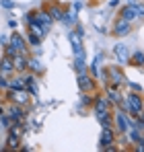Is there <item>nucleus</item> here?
I'll return each instance as SVG.
<instances>
[{"label":"nucleus","mask_w":144,"mask_h":152,"mask_svg":"<svg viewBox=\"0 0 144 152\" xmlns=\"http://www.w3.org/2000/svg\"><path fill=\"white\" fill-rule=\"evenodd\" d=\"M126 103H128V107H130V111H128V115H134V117H138V115H142L144 113V101L142 97L134 91V93H128V97H126Z\"/></svg>","instance_id":"f257e3e1"},{"label":"nucleus","mask_w":144,"mask_h":152,"mask_svg":"<svg viewBox=\"0 0 144 152\" xmlns=\"http://www.w3.org/2000/svg\"><path fill=\"white\" fill-rule=\"evenodd\" d=\"M29 99H31V95L27 93V88H19V91H10V88H6V101L27 107V105H29Z\"/></svg>","instance_id":"f03ea898"},{"label":"nucleus","mask_w":144,"mask_h":152,"mask_svg":"<svg viewBox=\"0 0 144 152\" xmlns=\"http://www.w3.org/2000/svg\"><path fill=\"white\" fill-rule=\"evenodd\" d=\"M111 103L107 101V97H95V103H93V111H95V117L99 119L101 115H105V113H109L111 111Z\"/></svg>","instance_id":"7ed1b4c3"},{"label":"nucleus","mask_w":144,"mask_h":152,"mask_svg":"<svg viewBox=\"0 0 144 152\" xmlns=\"http://www.w3.org/2000/svg\"><path fill=\"white\" fill-rule=\"evenodd\" d=\"M8 115H10L12 124H25L27 111H25V107H23V105H17V103H12V105L8 107Z\"/></svg>","instance_id":"20e7f679"},{"label":"nucleus","mask_w":144,"mask_h":152,"mask_svg":"<svg viewBox=\"0 0 144 152\" xmlns=\"http://www.w3.org/2000/svg\"><path fill=\"white\" fill-rule=\"evenodd\" d=\"M76 84H78L80 93H91L95 88V80L87 74V72H80V74L76 76Z\"/></svg>","instance_id":"39448f33"},{"label":"nucleus","mask_w":144,"mask_h":152,"mask_svg":"<svg viewBox=\"0 0 144 152\" xmlns=\"http://www.w3.org/2000/svg\"><path fill=\"white\" fill-rule=\"evenodd\" d=\"M105 74L111 76V78H109V80H111V84H109L111 88H118L120 84H123V82H126V76H123V72H121L120 68H115V66H109V68L105 70Z\"/></svg>","instance_id":"423d86ee"},{"label":"nucleus","mask_w":144,"mask_h":152,"mask_svg":"<svg viewBox=\"0 0 144 152\" xmlns=\"http://www.w3.org/2000/svg\"><path fill=\"white\" fill-rule=\"evenodd\" d=\"M8 43H10V45H15L19 53H27V48H29V45H27V39H25L21 33L12 31V33H10V39H8Z\"/></svg>","instance_id":"0eeeda50"},{"label":"nucleus","mask_w":144,"mask_h":152,"mask_svg":"<svg viewBox=\"0 0 144 152\" xmlns=\"http://www.w3.org/2000/svg\"><path fill=\"white\" fill-rule=\"evenodd\" d=\"M115 127L120 129L121 134H126V132L132 127V121H130V117H128L126 111H118V113H115Z\"/></svg>","instance_id":"6e6552de"},{"label":"nucleus","mask_w":144,"mask_h":152,"mask_svg":"<svg viewBox=\"0 0 144 152\" xmlns=\"http://www.w3.org/2000/svg\"><path fill=\"white\" fill-rule=\"evenodd\" d=\"M113 53H115V58H118V62L120 64H128L130 62V50H128V45H123V43H118V45H113Z\"/></svg>","instance_id":"1a4fd4ad"},{"label":"nucleus","mask_w":144,"mask_h":152,"mask_svg":"<svg viewBox=\"0 0 144 152\" xmlns=\"http://www.w3.org/2000/svg\"><path fill=\"white\" fill-rule=\"evenodd\" d=\"M120 19L128 21V23H134V21L138 19V15H136V8H134V2H130V4H126V6H121Z\"/></svg>","instance_id":"9d476101"},{"label":"nucleus","mask_w":144,"mask_h":152,"mask_svg":"<svg viewBox=\"0 0 144 152\" xmlns=\"http://www.w3.org/2000/svg\"><path fill=\"white\" fill-rule=\"evenodd\" d=\"M130 31H132V23H128V21H123V19H118V21H115V25H113V33H115L118 37H126V35H130Z\"/></svg>","instance_id":"9b49d317"},{"label":"nucleus","mask_w":144,"mask_h":152,"mask_svg":"<svg viewBox=\"0 0 144 152\" xmlns=\"http://www.w3.org/2000/svg\"><path fill=\"white\" fill-rule=\"evenodd\" d=\"M46 10H48V15L51 17V21H54V23H56V21H60V23H62V19H64V12H66V10H64V8H62L58 2H51V4H49Z\"/></svg>","instance_id":"f8f14e48"},{"label":"nucleus","mask_w":144,"mask_h":152,"mask_svg":"<svg viewBox=\"0 0 144 152\" xmlns=\"http://www.w3.org/2000/svg\"><path fill=\"white\" fill-rule=\"evenodd\" d=\"M113 140H115L113 129H111V127H109V129H103V132H101V138H99V148H101V150H105L107 146H111V144H113Z\"/></svg>","instance_id":"ddd939ff"},{"label":"nucleus","mask_w":144,"mask_h":152,"mask_svg":"<svg viewBox=\"0 0 144 152\" xmlns=\"http://www.w3.org/2000/svg\"><path fill=\"white\" fill-rule=\"evenodd\" d=\"M0 74H4V76H12V74H15V64H12V58L4 56V58L0 60Z\"/></svg>","instance_id":"4468645a"},{"label":"nucleus","mask_w":144,"mask_h":152,"mask_svg":"<svg viewBox=\"0 0 144 152\" xmlns=\"http://www.w3.org/2000/svg\"><path fill=\"white\" fill-rule=\"evenodd\" d=\"M33 19H35L39 25H43V27L54 25V21H51V17L48 15V10H33Z\"/></svg>","instance_id":"2eb2a0df"},{"label":"nucleus","mask_w":144,"mask_h":152,"mask_svg":"<svg viewBox=\"0 0 144 152\" xmlns=\"http://www.w3.org/2000/svg\"><path fill=\"white\" fill-rule=\"evenodd\" d=\"M15 64V72H27V53H17L12 58Z\"/></svg>","instance_id":"dca6fc26"},{"label":"nucleus","mask_w":144,"mask_h":152,"mask_svg":"<svg viewBox=\"0 0 144 152\" xmlns=\"http://www.w3.org/2000/svg\"><path fill=\"white\" fill-rule=\"evenodd\" d=\"M27 70H31L33 74H41L43 72V64L37 58H27Z\"/></svg>","instance_id":"f3484780"},{"label":"nucleus","mask_w":144,"mask_h":152,"mask_svg":"<svg viewBox=\"0 0 144 152\" xmlns=\"http://www.w3.org/2000/svg\"><path fill=\"white\" fill-rule=\"evenodd\" d=\"M6 148L8 150H19L21 148V138L8 132V136H6Z\"/></svg>","instance_id":"a211bd4d"},{"label":"nucleus","mask_w":144,"mask_h":152,"mask_svg":"<svg viewBox=\"0 0 144 152\" xmlns=\"http://www.w3.org/2000/svg\"><path fill=\"white\" fill-rule=\"evenodd\" d=\"M105 95H107V101L111 103V105H120V103L123 101V97H121L120 93H118V88H111V86H109Z\"/></svg>","instance_id":"6ab92c4d"},{"label":"nucleus","mask_w":144,"mask_h":152,"mask_svg":"<svg viewBox=\"0 0 144 152\" xmlns=\"http://www.w3.org/2000/svg\"><path fill=\"white\" fill-rule=\"evenodd\" d=\"M8 88H10V91H19V88H25L23 76H10V78H8Z\"/></svg>","instance_id":"aec40b11"},{"label":"nucleus","mask_w":144,"mask_h":152,"mask_svg":"<svg viewBox=\"0 0 144 152\" xmlns=\"http://www.w3.org/2000/svg\"><path fill=\"white\" fill-rule=\"evenodd\" d=\"M130 64H134V66H144V53L142 51H134V53L130 56Z\"/></svg>","instance_id":"412c9836"},{"label":"nucleus","mask_w":144,"mask_h":152,"mask_svg":"<svg viewBox=\"0 0 144 152\" xmlns=\"http://www.w3.org/2000/svg\"><path fill=\"white\" fill-rule=\"evenodd\" d=\"M25 39H27V43H29V45H33V48H39V45H41V37H39V35H35V33H31V31L27 33V37H25Z\"/></svg>","instance_id":"4be33fe9"},{"label":"nucleus","mask_w":144,"mask_h":152,"mask_svg":"<svg viewBox=\"0 0 144 152\" xmlns=\"http://www.w3.org/2000/svg\"><path fill=\"white\" fill-rule=\"evenodd\" d=\"M68 39H70V45H80L82 43V35L78 31H70L68 33Z\"/></svg>","instance_id":"5701e85b"},{"label":"nucleus","mask_w":144,"mask_h":152,"mask_svg":"<svg viewBox=\"0 0 144 152\" xmlns=\"http://www.w3.org/2000/svg\"><path fill=\"white\" fill-rule=\"evenodd\" d=\"M25 88H27V93H29L31 97H37V82H35V80L27 82V84H25Z\"/></svg>","instance_id":"b1692460"},{"label":"nucleus","mask_w":144,"mask_h":152,"mask_svg":"<svg viewBox=\"0 0 144 152\" xmlns=\"http://www.w3.org/2000/svg\"><path fill=\"white\" fill-rule=\"evenodd\" d=\"M72 51H74V56L78 58V60H84L87 56H84V48H82V43L80 45H72Z\"/></svg>","instance_id":"393cba45"},{"label":"nucleus","mask_w":144,"mask_h":152,"mask_svg":"<svg viewBox=\"0 0 144 152\" xmlns=\"http://www.w3.org/2000/svg\"><path fill=\"white\" fill-rule=\"evenodd\" d=\"M17 53H19V51H17V48H15V45H10V43H6V45H4V56H8V58H15Z\"/></svg>","instance_id":"a878e982"},{"label":"nucleus","mask_w":144,"mask_h":152,"mask_svg":"<svg viewBox=\"0 0 144 152\" xmlns=\"http://www.w3.org/2000/svg\"><path fill=\"white\" fill-rule=\"evenodd\" d=\"M74 70L80 74V72H87V64H84V60H78L76 58V62H74Z\"/></svg>","instance_id":"bb28decb"},{"label":"nucleus","mask_w":144,"mask_h":152,"mask_svg":"<svg viewBox=\"0 0 144 152\" xmlns=\"http://www.w3.org/2000/svg\"><path fill=\"white\" fill-rule=\"evenodd\" d=\"M87 105H93V99H91L89 95H82V97H80V103H78V109H82V107H87Z\"/></svg>","instance_id":"cd10ccee"},{"label":"nucleus","mask_w":144,"mask_h":152,"mask_svg":"<svg viewBox=\"0 0 144 152\" xmlns=\"http://www.w3.org/2000/svg\"><path fill=\"white\" fill-rule=\"evenodd\" d=\"M0 124H2V127H8L12 126V119H10V115H0Z\"/></svg>","instance_id":"c85d7f7f"},{"label":"nucleus","mask_w":144,"mask_h":152,"mask_svg":"<svg viewBox=\"0 0 144 152\" xmlns=\"http://www.w3.org/2000/svg\"><path fill=\"white\" fill-rule=\"evenodd\" d=\"M0 6H2L4 10H12V8H15V2H12V0H0Z\"/></svg>","instance_id":"c756f323"},{"label":"nucleus","mask_w":144,"mask_h":152,"mask_svg":"<svg viewBox=\"0 0 144 152\" xmlns=\"http://www.w3.org/2000/svg\"><path fill=\"white\" fill-rule=\"evenodd\" d=\"M134 8H136V15H138V19H144V4H138V2H134Z\"/></svg>","instance_id":"7c9ffc66"},{"label":"nucleus","mask_w":144,"mask_h":152,"mask_svg":"<svg viewBox=\"0 0 144 152\" xmlns=\"http://www.w3.org/2000/svg\"><path fill=\"white\" fill-rule=\"evenodd\" d=\"M8 88V76L0 74V91H6Z\"/></svg>","instance_id":"2f4dec72"},{"label":"nucleus","mask_w":144,"mask_h":152,"mask_svg":"<svg viewBox=\"0 0 144 152\" xmlns=\"http://www.w3.org/2000/svg\"><path fill=\"white\" fill-rule=\"evenodd\" d=\"M126 82H128V86H130L132 91H136V93L142 91V84H138V82H130V80H126Z\"/></svg>","instance_id":"473e14b6"},{"label":"nucleus","mask_w":144,"mask_h":152,"mask_svg":"<svg viewBox=\"0 0 144 152\" xmlns=\"http://www.w3.org/2000/svg\"><path fill=\"white\" fill-rule=\"evenodd\" d=\"M72 8H74V10H76V12H78V10H80V8H82V2H72Z\"/></svg>","instance_id":"72a5a7b5"},{"label":"nucleus","mask_w":144,"mask_h":152,"mask_svg":"<svg viewBox=\"0 0 144 152\" xmlns=\"http://www.w3.org/2000/svg\"><path fill=\"white\" fill-rule=\"evenodd\" d=\"M17 25H19V23H17L15 19H8V27H10V29H17Z\"/></svg>","instance_id":"f704fd0d"},{"label":"nucleus","mask_w":144,"mask_h":152,"mask_svg":"<svg viewBox=\"0 0 144 152\" xmlns=\"http://www.w3.org/2000/svg\"><path fill=\"white\" fill-rule=\"evenodd\" d=\"M0 43H2V45H6V43H8V37H6V35H2V37H0Z\"/></svg>","instance_id":"c9c22d12"},{"label":"nucleus","mask_w":144,"mask_h":152,"mask_svg":"<svg viewBox=\"0 0 144 152\" xmlns=\"http://www.w3.org/2000/svg\"><path fill=\"white\" fill-rule=\"evenodd\" d=\"M0 115H4V107L2 105H0Z\"/></svg>","instance_id":"e433bc0d"},{"label":"nucleus","mask_w":144,"mask_h":152,"mask_svg":"<svg viewBox=\"0 0 144 152\" xmlns=\"http://www.w3.org/2000/svg\"><path fill=\"white\" fill-rule=\"evenodd\" d=\"M142 138H144V136H142Z\"/></svg>","instance_id":"4c0bfd02"}]
</instances>
